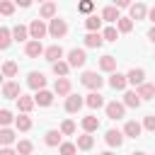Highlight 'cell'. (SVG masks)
<instances>
[{
    "mask_svg": "<svg viewBox=\"0 0 155 155\" xmlns=\"http://www.w3.org/2000/svg\"><path fill=\"white\" fill-rule=\"evenodd\" d=\"M80 82H82L85 87H90L92 92H99V87L104 85V78H99V73H94V70H87V73H82Z\"/></svg>",
    "mask_w": 155,
    "mask_h": 155,
    "instance_id": "cell-1",
    "label": "cell"
},
{
    "mask_svg": "<svg viewBox=\"0 0 155 155\" xmlns=\"http://www.w3.org/2000/svg\"><path fill=\"white\" fill-rule=\"evenodd\" d=\"M27 29H29V39L31 41H41L46 36V31H48V27L44 24V19H31V24Z\"/></svg>",
    "mask_w": 155,
    "mask_h": 155,
    "instance_id": "cell-2",
    "label": "cell"
},
{
    "mask_svg": "<svg viewBox=\"0 0 155 155\" xmlns=\"http://www.w3.org/2000/svg\"><path fill=\"white\" fill-rule=\"evenodd\" d=\"M48 34H51L53 39H61V36H65V34H68V24H65V19H61V17H53V19H51V24H48Z\"/></svg>",
    "mask_w": 155,
    "mask_h": 155,
    "instance_id": "cell-3",
    "label": "cell"
},
{
    "mask_svg": "<svg viewBox=\"0 0 155 155\" xmlns=\"http://www.w3.org/2000/svg\"><path fill=\"white\" fill-rule=\"evenodd\" d=\"M85 61H87V53H85L82 48H70V51H68V61H65V63H68L70 68H82Z\"/></svg>",
    "mask_w": 155,
    "mask_h": 155,
    "instance_id": "cell-4",
    "label": "cell"
},
{
    "mask_svg": "<svg viewBox=\"0 0 155 155\" xmlns=\"http://www.w3.org/2000/svg\"><path fill=\"white\" fill-rule=\"evenodd\" d=\"M27 85H29L31 90H36V92H39V90H44V87H46V75H44V73L31 70V73L27 75Z\"/></svg>",
    "mask_w": 155,
    "mask_h": 155,
    "instance_id": "cell-5",
    "label": "cell"
},
{
    "mask_svg": "<svg viewBox=\"0 0 155 155\" xmlns=\"http://www.w3.org/2000/svg\"><path fill=\"white\" fill-rule=\"evenodd\" d=\"M104 109H107V116L109 119H124V111H126V107L121 104V102H109V104H104Z\"/></svg>",
    "mask_w": 155,
    "mask_h": 155,
    "instance_id": "cell-6",
    "label": "cell"
},
{
    "mask_svg": "<svg viewBox=\"0 0 155 155\" xmlns=\"http://www.w3.org/2000/svg\"><path fill=\"white\" fill-rule=\"evenodd\" d=\"M44 58H46L48 63H58V61L63 58V48H61L58 44H53V46L44 48Z\"/></svg>",
    "mask_w": 155,
    "mask_h": 155,
    "instance_id": "cell-7",
    "label": "cell"
},
{
    "mask_svg": "<svg viewBox=\"0 0 155 155\" xmlns=\"http://www.w3.org/2000/svg\"><path fill=\"white\" fill-rule=\"evenodd\" d=\"M85 102H82V97L80 94H68L65 97V111L68 114H75V111H80V107H82Z\"/></svg>",
    "mask_w": 155,
    "mask_h": 155,
    "instance_id": "cell-8",
    "label": "cell"
},
{
    "mask_svg": "<svg viewBox=\"0 0 155 155\" xmlns=\"http://www.w3.org/2000/svg\"><path fill=\"white\" fill-rule=\"evenodd\" d=\"M143 80H145V70L143 68H131L128 70V75H126V82H131V85H143Z\"/></svg>",
    "mask_w": 155,
    "mask_h": 155,
    "instance_id": "cell-9",
    "label": "cell"
},
{
    "mask_svg": "<svg viewBox=\"0 0 155 155\" xmlns=\"http://www.w3.org/2000/svg\"><path fill=\"white\" fill-rule=\"evenodd\" d=\"M34 104H39V107H51V104H53V92L39 90V92L34 94Z\"/></svg>",
    "mask_w": 155,
    "mask_h": 155,
    "instance_id": "cell-10",
    "label": "cell"
},
{
    "mask_svg": "<svg viewBox=\"0 0 155 155\" xmlns=\"http://www.w3.org/2000/svg\"><path fill=\"white\" fill-rule=\"evenodd\" d=\"M104 140H107V145L119 148V145L124 143V133H121V131H116V128H109V131H107V136H104Z\"/></svg>",
    "mask_w": 155,
    "mask_h": 155,
    "instance_id": "cell-11",
    "label": "cell"
},
{
    "mask_svg": "<svg viewBox=\"0 0 155 155\" xmlns=\"http://www.w3.org/2000/svg\"><path fill=\"white\" fill-rule=\"evenodd\" d=\"M24 53H27L29 58H39V56H44V46H41V41H27Z\"/></svg>",
    "mask_w": 155,
    "mask_h": 155,
    "instance_id": "cell-12",
    "label": "cell"
},
{
    "mask_svg": "<svg viewBox=\"0 0 155 155\" xmlns=\"http://www.w3.org/2000/svg\"><path fill=\"white\" fill-rule=\"evenodd\" d=\"M53 92H56L58 97H68V94H70V80H68V78H58L56 85H53Z\"/></svg>",
    "mask_w": 155,
    "mask_h": 155,
    "instance_id": "cell-13",
    "label": "cell"
},
{
    "mask_svg": "<svg viewBox=\"0 0 155 155\" xmlns=\"http://www.w3.org/2000/svg\"><path fill=\"white\" fill-rule=\"evenodd\" d=\"M2 94H5L7 99H17V97L22 94V92H19V82H12V80L5 82V85H2Z\"/></svg>",
    "mask_w": 155,
    "mask_h": 155,
    "instance_id": "cell-14",
    "label": "cell"
},
{
    "mask_svg": "<svg viewBox=\"0 0 155 155\" xmlns=\"http://www.w3.org/2000/svg\"><path fill=\"white\" fill-rule=\"evenodd\" d=\"M140 131H143V126L138 124V121H126V126H124V136H128V138H138L140 136Z\"/></svg>",
    "mask_w": 155,
    "mask_h": 155,
    "instance_id": "cell-15",
    "label": "cell"
},
{
    "mask_svg": "<svg viewBox=\"0 0 155 155\" xmlns=\"http://www.w3.org/2000/svg\"><path fill=\"white\" fill-rule=\"evenodd\" d=\"M128 10H131V22L133 19H143L148 15V7L143 2H133V5H128Z\"/></svg>",
    "mask_w": 155,
    "mask_h": 155,
    "instance_id": "cell-16",
    "label": "cell"
},
{
    "mask_svg": "<svg viewBox=\"0 0 155 155\" xmlns=\"http://www.w3.org/2000/svg\"><path fill=\"white\" fill-rule=\"evenodd\" d=\"M99 17H102V22H119V17H121V15H119V10H116L114 5H107V7L102 10V15H99Z\"/></svg>",
    "mask_w": 155,
    "mask_h": 155,
    "instance_id": "cell-17",
    "label": "cell"
},
{
    "mask_svg": "<svg viewBox=\"0 0 155 155\" xmlns=\"http://www.w3.org/2000/svg\"><path fill=\"white\" fill-rule=\"evenodd\" d=\"M102 44H104V39H102L99 31H90V34L85 36V46H87V48H99Z\"/></svg>",
    "mask_w": 155,
    "mask_h": 155,
    "instance_id": "cell-18",
    "label": "cell"
},
{
    "mask_svg": "<svg viewBox=\"0 0 155 155\" xmlns=\"http://www.w3.org/2000/svg\"><path fill=\"white\" fill-rule=\"evenodd\" d=\"M136 94L140 97V102H143V99H155V85H148V82H143V85L136 90Z\"/></svg>",
    "mask_w": 155,
    "mask_h": 155,
    "instance_id": "cell-19",
    "label": "cell"
},
{
    "mask_svg": "<svg viewBox=\"0 0 155 155\" xmlns=\"http://www.w3.org/2000/svg\"><path fill=\"white\" fill-rule=\"evenodd\" d=\"M17 109H19L22 114H29V111L34 109V97H24V94H19V97H17Z\"/></svg>",
    "mask_w": 155,
    "mask_h": 155,
    "instance_id": "cell-20",
    "label": "cell"
},
{
    "mask_svg": "<svg viewBox=\"0 0 155 155\" xmlns=\"http://www.w3.org/2000/svg\"><path fill=\"white\" fill-rule=\"evenodd\" d=\"M85 104H87L90 109H99V107H104V97H102L99 92H90L87 99H85Z\"/></svg>",
    "mask_w": 155,
    "mask_h": 155,
    "instance_id": "cell-21",
    "label": "cell"
},
{
    "mask_svg": "<svg viewBox=\"0 0 155 155\" xmlns=\"http://www.w3.org/2000/svg\"><path fill=\"white\" fill-rule=\"evenodd\" d=\"M44 143H46L48 148H56V145H61V131H56V128L46 131V136H44Z\"/></svg>",
    "mask_w": 155,
    "mask_h": 155,
    "instance_id": "cell-22",
    "label": "cell"
},
{
    "mask_svg": "<svg viewBox=\"0 0 155 155\" xmlns=\"http://www.w3.org/2000/svg\"><path fill=\"white\" fill-rule=\"evenodd\" d=\"M99 68H102L104 73H114V70H116V58H114V56H102V58H99Z\"/></svg>",
    "mask_w": 155,
    "mask_h": 155,
    "instance_id": "cell-23",
    "label": "cell"
},
{
    "mask_svg": "<svg viewBox=\"0 0 155 155\" xmlns=\"http://www.w3.org/2000/svg\"><path fill=\"white\" fill-rule=\"evenodd\" d=\"M39 15H41V19H53L56 17V2H44Z\"/></svg>",
    "mask_w": 155,
    "mask_h": 155,
    "instance_id": "cell-24",
    "label": "cell"
},
{
    "mask_svg": "<svg viewBox=\"0 0 155 155\" xmlns=\"http://www.w3.org/2000/svg\"><path fill=\"white\" fill-rule=\"evenodd\" d=\"M27 39H29V29L24 24H17L12 29V41H27Z\"/></svg>",
    "mask_w": 155,
    "mask_h": 155,
    "instance_id": "cell-25",
    "label": "cell"
},
{
    "mask_svg": "<svg viewBox=\"0 0 155 155\" xmlns=\"http://www.w3.org/2000/svg\"><path fill=\"white\" fill-rule=\"evenodd\" d=\"M109 85H111L114 90H124L128 82H126V75H124V73H114V75L109 78Z\"/></svg>",
    "mask_w": 155,
    "mask_h": 155,
    "instance_id": "cell-26",
    "label": "cell"
},
{
    "mask_svg": "<svg viewBox=\"0 0 155 155\" xmlns=\"http://www.w3.org/2000/svg\"><path fill=\"white\" fill-rule=\"evenodd\" d=\"M99 128V119L97 116H85L82 119V131L85 133H92V131H97Z\"/></svg>",
    "mask_w": 155,
    "mask_h": 155,
    "instance_id": "cell-27",
    "label": "cell"
},
{
    "mask_svg": "<svg viewBox=\"0 0 155 155\" xmlns=\"http://www.w3.org/2000/svg\"><path fill=\"white\" fill-rule=\"evenodd\" d=\"M124 107L138 109V107H140V97H138L136 92H126V94H124Z\"/></svg>",
    "mask_w": 155,
    "mask_h": 155,
    "instance_id": "cell-28",
    "label": "cell"
},
{
    "mask_svg": "<svg viewBox=\"0 0 155 155\" xmlns=\"http://www.w3.org/2000/svg\"><path fill=\"white\" fill-rule=\"evenodd\" d=\"M94 145V138L90 136V133H82V136H78V145L75 148H80V150H90Z\"/></svg>",
    "mask_w": 155,
    "mask_h": 155,
    "instance_id": "cell-29",
    "label": "cell"
},
{
    "mask_svg": "<svg viewBox=\"0 0 155 155\" xmlns=\"http://www.w3.org/2000/svg\"><path fill=\"white\" fill-rule=\"evenodd\" d=\"M85 27H87L90 31H99V27H102V17H99V15H90V17L85 19Z\"/></svg>",
    "mask_w": 155,
    "mask_h": 155,
    "instance_id": "cell-30",
    "label": "cell"
},
{
    "mask_svg": "<svg viewBox=\"0 0 155 155\" xmlns=\"http://www.w3.org/2000/svg\"><path fill=\"white\" fill-rule=\"evenodd\" d=\"M133 29V22H131V17H119V22H116V31H121V34H128Z\"/></svg>",
    "mask_w": 155,
    "mask_h": 155,
    "instance_id": "cell-31",
    "label": "cell"
},
{
    "mask_svg": "<svg viewBox=\"0 0 155 155\" xmlns=\"http://www.w3.org/2000/svg\"><path fill=\"white\" fill-rule=\"evenodd\" d=\"M0 73H2V78H15V75H17V63H15V61H5Z\"/></svg>",
    "mask_w": 155,
    "mask_h": 155,
    "instance_id": "cell-32",
    "label": "cell"
},
{
    "mask_svg": "<svg viewBox=\"0 0 155 155\" xmlns=\"http://www.w3.org/2000/svg\"><path fill=\"white\" fill-rule=\"evenodd\" d=\"M15 126H17L19 131H29V128H31V119H29L27 114H19V116L15 119Z\"/></svg>",
    "mask_w": 155,
    "mask_h": 155,
    "instance_id": "cell-33",
    "label": "cell"
},
{
    "mask_svg": "<svg viewBox=\"0 0 155 155\" xmlns=\"http://www.w3.org/2000/svg\"><path fill=\"white\" fill-rule=\"evenodd\" d=\"M10 143H15V131H10V128H0V145H10Z\"/></svg>",
    "mask_w": 155,
    "mask_h": 155,
    "instance_id": "cell-34",
    "label": "cell"
},
{
    "mask_svg": "<svg viewBox=\"0 0 155 155\" xmlns=\"http://www.w3.org/2000/svg\"><path fill=\"white\" fill-rule=\"evenodd\" d=\"M10 44H12V31L5 29V27H0V48H7Z\"/></svg>",
    "mask_w": 155,
    "mask_h": 155,
    "instance_id": "cell-35",
    "label": "cell"
},
{
    "mask_svg": "<svg viewBox=\"0 0 155 155\" xmlns=\"http://www.w3.org/2000/svg\"><path fill=\"white\" fill-rule=\"evenodd\" d=\"M68 70H70V65H68L65 61H58V63H53V73H56L58 78H65V75H68Z\"/></svg>",
    "mask_w": 155,
    "mask_h": 155,
    "instance_id": "cell-36",
    "label": "cell"
},
{
    "mask_svg": "<svg viewBox=\"0 0 155 155\" xmlns=\"http://www.w3.org/2000/svg\"><path fill=\"white\" fill-rule=\"evenodd\" d=\"M75 133V124L70 121V119H65L63 124H61V136H73Z\"/></svg>",
    "mask_w": 155,
    "mask_h": 155,
    "instance_id": "cell-37",
    "label": "cell"
},
{
    "mask_svg": "<svg viewBox=\"0 0 155 155\" xmlns=\"http://www.w3.org/2000/svg\"><path fill=\"white\" fill-rule=\"evenodd\" d=\"M12 12H15V2H10V0H0V15L10 17Z\"/></svg>",
    "mask_w": 155,
    "mask_h": 155,
    "instance_id": "cell-38",
    "label": "cell"
},
{
    "mask_svg": "<svg viewBox=\"0 0 155 155\" xmlns=\"http://www.w3.org/2000/svg\"><path fill=\"white\" fill-rule=\"evenodd\" d=\"M31 150H34V145H31L29 140H19V143H17V153H19V155H29Z\"/></svg>",
    "mask_w": 155,
    "mask_h": 155,
    "instance_id": "cell-39",
    "label": "cell"
},
{
    "mask_svg": "<svg viewBox=\"0 0 155 155\" xmlns=\"http://www.w3.org/2000/svg\"><path fill=\"white\" fill-rule=\"evenodd\" d=\"M75 150H78L75 143H61V145H58V153H61V155H75Z\"/></svg>",
    "mask_w": 155,
    "mask_h": 155,
    "instance_id": "cell-40",
    "label": "cell"
},
{
    "mask_svg": "<svg viewBox=\"0 0 155 155\" xmlns=\"http://www.w3.org/2000/svg\"><path fill=\"white\" fill-rule=\"evenodd\" d=\"M12 121H15L12 111H7V109H0V126H7V124H12Z\"/></svg>",
    "mask_w": 155,
    "mask_h": 155,
    "instance_id": "cell-41",
    "label": "cell"
},
{
    "mask_svg": "<svg viewBox=\"0 0 155 155\" xmlns=\"http://www.w3.org/2000/svg\"><path fill=\"white\" fill-rule=\"evenodd\" d=\"M116 36H119V31H116L114 27H107V29H104V34H102V39H104V41H116Z\"/></svg>",
    "mask_w": 155,
    "mask_h": 155,
    "instance_id": "cell-42",
    "label": "cell"
},
{
    "mask_svg": "<svg viewBox=\"0 0 155 155\" xmlns=\"http://www.w3.org/2000/svg\"><path fill=\"white\" fill-rule=\"evenodd\" d=\"M143 128L150 131V133H155V116H153V114H148V116L143 119Z\"/></svg>",
    "mask_w": 155,
    "mask_h": 155,
    "instance_id": "cell-43",
    "label": "cell"
},
{
    "mask_svg": "<svg viewBox=\"0 0 155 155\" xmlns=\"http://www.w3.org/2000/svg\"><path fill=\"white\" fill-rule=\"evenodd\" d=\"M78 10H80L82 15H87V12H92V10H94V2H92V0H82V2L78 5Z\"/></svg>",
    "mask_w": 155,
    "mask_h": 155,
    "instance_id": "cell-44",
    "label": "cell"
},
{
    "mask_svg": "<svg viewBox=\"0 0 155 155\" xmlns=\"http://www.w3.org/2000/svg\"><path fill=\"white\" fill-rule=\"evenodd\" d=\"M0 155H17V150H12V148H2Z\"/></svg>",
    "mask_w": 155,
    "mask_h": 155,
    "instance_id": "cell-45",
    "label": "cell"
},
{
    "mask_svg": "<svg viewBox=\"0 0 155 155\" xmlns=\"http://www.w3.org/2000/svg\"><path fill=\"white\" fill-rule=\"evenodd\" d=\"M17 5H19V7H29L31 2H29V0H17Z\"/></svg>",
    "mask_w": 155,
    "mask_h": 155,
    "instance_id": "cell-46",
    "label": "cell"
},
{
    "mask_svg": "<svg viewBox=\"0 0 155 155\" xmlns=\"http://www.w3.org/2000/svg\"><path fill=\"white\" fill-rule=\"evenodd\" d=\"M114 7H128V2H126V0H116V5H114Z\"/></svg>",
    "mask_w": 155,
    "mask_h": 155,
    "instance_id": "cell-47",
    "label": "cell"
},
{
    "mask_svg": "<svg viewBox=\"0 0 155 155\" xmlns=\"http://www.w3.org/2000/svg\"><path fill=\"white\" fill-rule=\"evenodd\" d=\"M148 39H150V41H153V44H155V27H153V29H150V31H148Z\"/></svg>",
    "mask_w": 155,
    "mask_h": 155,
    "instance_id": "cell-48",
    "label": "cell"
},
{
    "mask_svg": "<svg viewBox=\"0 0 155 155\" xmlns=\"http://www.w3.org/2000/svg\"><path fill=\"white\" fill-rule=\"evenodd\" d=\"M148 17H150V22H155V7H153V10H148Z\"/></svg>",
    "mask_w": 155,
    "mask_h": 155,
    "instance_id": "cell-49",
    "label": "cell"
},
{
    "mask_svg": "<svg viewBox=\"0 0 155 155\" xmlns=\"http://www.w3.org/2000/svg\"><path fill=\"white\" fill-rule=\"evenodd\" d=\"M102 155H114V153H109V150H107V153H102Z\"/></svg>",
    "mask_w": 155,
    "mask_h": 155,
    "instance_id": "cell-50",
    "label": "cell"
},
{
    "mask_svg": "<svg viewBox=\"0 0 155 155\" xmlns=\"http://www.w3.org/2000/svg\"><path fill=\"white\" fill-rule=\"evenodd\" d=\"M133 155H145V153H140V150H138V153H133Z\"/></svg>",
    "mask_w": 155,
    "mask_h": 155,
    "instance_id": "cell-51",
    "label": "cell"
},
{
    "mask_svg": "<svg viewBox=\"0 0 155 155\" xmlns=\"http://www.w3.org/2000/svg\"><path fill=\"white\" fill-rule=\"evenodd\" d=\"M0 82H2V73H0Z\"/></svg>",
    "mask_w": 155,
    "mask_h": 155,
    "instance_id": "cell-52",
    "label": "cell"
}]
</instances>
